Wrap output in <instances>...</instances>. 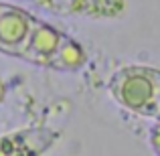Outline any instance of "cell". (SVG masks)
<instances>
[{
  "mask_svg": "<svg viewBox=\"0 0 160 156\" xmlns=\"http://www.w3.org/2000/svg\"><path fill=\"white\" fill-rule=\"evenodd\" d=\"M109 91L128 112L154 118L160 98V71L148 65H128L112 75Z\"/></svg>",
  "mask_w": 160,
  "mask_h": 156,
  "instance_id": "6da1fadb",
  "label": "cell"
},
{
  "mask_svg": "<svg viewBox=\"0 0 160 156\" xmlns=\"http://www.w3.org/2000/svg\"><path fill=\"white\" fill-rule=\"evenodd\" d=\"M37 23L24 10L0 4V51L20 57Z\"/></svg>",
  "mask_w": 160,
  "mask_h": 156,
  "instance_id": "7a4b0ae2",
  "label": "cell"
},
{
  "mask_svg": "<svg viewBox=\"0 0 160 156\" xmlns=\"http://www.w3.org/2000/svg\"><path fill=\"white\" fill-rule=\"evenodd\" d=\"M63 41H65V35H61L59 31L51 28L49 24L37 23L35 31H32L31 39H28V43H27V47H24L20 57L35 63V65L49 67Z\"/></svg>",
  "mask_w": 160,
  "mask_h": 156,
  "instance_id": "3957f363",
  "label": "cell"
},
{
  "mask_svg": "<svg viewBox=\"0 0 160 156\" xmlns=\"http://www.w3.org/2000/svg\"><path fill=\"white\" fill-rule=\"evenodd\" d=\"M85 63V53L75 41H71L69 37H65V41L61 43L59 51L55 53L53 61L49 67H57V69H79Z\"/></svg>",
  "mask_w": 160,
  "mask_h": 156,
  "instance_id": "277c9868",
  "label": "cell"
},
{
  "mask_svg": "<svg viewBox=\"0 0 160 156\" xmlns=\"http://www.w3.org/2000/svg\"><path fill=\"white\" fill-rule=\"evenodd\" d=\"M150 144H152L154 152L160 156V122L154 126L152 130H150Z\"/></svg>",
  "mask_w": 160,
  "mask_h": 156,
  "instance_id": "5b68a950",
  "label": "cell"
},
{
  "mask_svg": "<svg viewBox=\"0 0 160 156\" xmlns=\"http://www.w3.org/2000/svg\"><path fill=\"white\" fill-rule=\"evenodd\" d=\"M154 118H158V122H160V98H158V103H156V113H154Z\"/></svg>",
  "mask_w": 160,
  "mask_h": 156,
  "instance_id": "8992f818",
  "label": "cell"
},
{
  "mask_svg": "<svg viewBox=\"0 0 160 156\" xmlns=\"http://www.w3.org/2000/svg\"><path fill=\"white\" fill-rule=\"evenodd\" d=\"M2 95H4V85L0 83V102H2Z\"/></svg>",
  "mask_w": 160,
  "mask_h": 156,
  "instance_id": "52a82bcc",
  "label": "cell"
}]
</instances>
